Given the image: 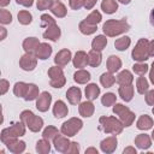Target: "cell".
<instances>
[{
	"label": "cell",
	"instance_id": "cell-1",
	"mask_svg": "<svg viewBox=\"0 0 154 154\" xmlns=\"http://www.w3.org/2000/svg\"><path fill=\"white\" fill-rule=\"evenodd\" d=\"M130 29L129 23L125 19H108L106 20V23H103L102 25V31L106 36L109 37H114L118 35H122L124 32H126Z\"/></svg>",
	"mask_w": 154,
	"mask_h": 154
},
{
	"label": "cell",
	"instance_id": "cell-2",
	"mask_svg": "<svg viewBox=\"0 0 154 154\" xmlns=\"http://www.w3.org/2000/svg\"><path fill=\"white\" fill-rule=\"evenodd\" d=\"M99 123H100V128L103 130V132L112 134V135H119L124 128L122 122L116 117H105V116L100 117Z\"/></svg>",
	"mask_w": 154,
	"mask_h": 154
},
{
	"label": "cell",
	"instance_id": "cell-3",
	"mask_svg": "<svg viewBox=\"0 0 154 154\" xmlns=\"http://www.w3.org/2000/svg\"><path fill=\"white\" fill-rule=\"evenodd\" d=\"M20 122L25 124V126L29 128L32 132H38L43 126V119L38 116H35L31 111L26 109L20 113Z\"/></svg>",
	"mask_w": 154,
	"mask_h": 154
},
{
	"label": "cell",
	"instance_id": "cell-4",
	"mask_svg": "<svg viewBox=\"0 0 154 154\" xmlns=\"http://www.w3.org/2000/svg\"><path fill=\"white\" fill-rule=\"evenodd\" d=\"M131 57L137 63H143L149 58V41L147 38H140L132 49Z\"/></svg>",
	"mask_w": 154,
	"mask_h": 154
},
{
	"label": "cell",
	"instance_id": "cell-5",
	"mask_svg": "<svg viewBox=\"0 0 154 154\" xmlns=\"http://www.w3.org/2000/svg\"><path fill=\"white\" fill-rule=\"evenodd\" d=\"M113 113L116 116H118V119L122 122V124L125 128L130 126L134 123V120H135L134 112H131L129 107H126V106H124L122 103H114V106H113Z\"/></svg>",
	"mask_w": 154,
	"mask_h": 154
},
{
	"label": "cell",
	"instance_id": "cell-6",
	"mask_svg": "<svg viewBox=\"0 0 154 154\" xmlns=\"http://www.w3.org/2000/svg\"><path fill=\"white\" fill-rule=\"evenodd\" d=\"M24 134H25V124L23 122H20V123L13 124L10 128L2 129L1 135H0V138H1V142L4 143L5 141L11 140V138H18V137L23 136Z\"/></svg>",
	"mask_w": 154,
	"mask_h": 154
},
{
	"label": "cell",
	"instance_id": "cell-7",
	"mask_svg": "<svg viewBox=\"0 0 154 154\" xmlns=\"http://www.w3.org/2000/svg\"><path fill=\"white\" fill-rule=\"evenodd\" d=\"M82 126H83V122L79 118L73 117V118H70L69 120H66L65 123H63L60 131L63 135H65L67 137H72L82 129Z\"/></svg>",
	"mask_w": 154,
	"mask_h": 154
},
{
	"label": "cell",
	"instance_id": "cell-8",
	"mask_svg": "<svg viewBox=\"0 0 154 154\" xmlns=\"http://www.w3.org/2000/svg\"><path fill=\"white\" fill-rule=\"evenodd\" d=\"M37 65V57L34 53H25L19 59V66L24 71H32Z\"/></svg>",
	"mask_w": 154,
	"mask_h": 154
},
{
	"label": "cell",
	"instance_id": "cell-9",
	"mask_svg": "<svg viewBox=\"0 0 154 154\" xmlns=\"http://www.w3.org/2000/svg\"><path fill=\"white\" fill-rule=\"evenodd\" d=\"M52 102V95L48 91H42L36 99V108L40 112H47Z\"/></svg>",
	"mask_w": 154,
	"mask_h": 154
},
{
	"label": "cell",
	"instance_id": "cell-10",
	"mask_svg": "<svg viewBox=\"0 0 154 154\" xmlns=\"http://www.w3.org/2000/svg\"><path fill=\"white\" fill-rule=\"evenodd\" d=\"M117 144H118V140H117L116 135H112L101 141L100 149L106 154H111L117 149Z\"/></svg>",
	"mask_w": 154,
	"mask_h": 154
},
{
	"label": "cell",
	"instance_id": "cell-11",
	"mask_svg": "<svg viewBox=\"0 0 154 154\" xmlns=\"http://www.w3.org/2000/svg\"><path fill=\"white\" fill-rule=\"evenodd\" d=\"M4 144L7 147V149L13 154H19L25 150V142L19 141L18 138H11L4 142Z\"/></svg>",
	"mask_w": 154,
	"mask_h": 154
},
{
	"label": "cell",
	"instance_id": "cell-12",
	"mask_svg": "<svg viewBox=\"0 0 154 154\" xmlns=\"http://www.w3.org/2000/svg\"><path fill=\"white\" fill-rule=\"evenodd\" d=\"M53 144H54V147H55V149H57L58 152H60V153H66L67 149H69V147H70V144H71V142L69 141V137H67V136L59 134V135L53 140Z\"/></svg>",
	"mask_w": 154,
	"mask_h": 154
},
{
	"label": "cell",
	"instance_id": "cell-13",
	"mask_svg": "<svg viewBox=\"0 0 154 154\" xmlns=\"http://www.w3.org/2000/svg\"><path fill=\"white\" fill-rule=\"evenodd\" d=\"M71 59H72L71 52H70L67 48H64V49H61V51H59V52L57 53V55H55V58H54V63H55L58 66L64 67V66H66V65L70 63Z\"/></svg>",
	"mask_w": 154,
	"mask_h": 154
},
{
	"label": "cell",
	"instance_id": "cell-14",
	"mask_svg": "<svg viewBox=\"0 0 154 154\" xmlns=\"http://www.w3.org/2000/svg\"><path fill=\"white\" fill-rule=\"evenodd\" d=\"M66 97H67V100L71 105H78L81 102V97H82L81 89L78 87L69 88L67 91H66Z\"/></svg>",
	"mask_w": 154,
	"mask_h": 154
},
{
	"label": "cell",
	"instance_id": "cell-15",
	"mask_svg": "<svg viewBox=\"0 0 154 154\" xmlns=\"http://www.w3.org/2000/svg\"><path fill=\"white\" fill-rule=\"evenodd\" d=\"M51 54H52V47L46 42L40 43L35 52V55L37 57V59H41V60L48 59L51 57Z\"/></svg>",
	"mask_w": 154,
	"mask_h": 154
},
{
	"label": "cell",
	"instance_id": "cell-16",
	"mask_svg": "<svg viewBox=\"0 0 154 154\" xmlns=\"http://www.w3.org/2000/svg\"><path fill=\"white\" fill-rule=\"evenodd\" d=\"M73 66L76 69H83L88 65V54L83 51H78L75 54V58H72Z\"/></svg>",
	"mask_w": 154,
	"mask_h": 154
},
{
	"label": "cell",
	"instance_id": "cell-17",
	"mask_svg": "<svg viewBox=\"0 0 154 154\" xmlns=\"http://www.w3.org/2000/svg\"><path fill=\"white\" fill-rule=\"evenodd\" d=\"M94 111H95V107H94V105H93V102H91L90 100L83 101V102H81L79 106H78V112H79V114H81L82 117H85V118L91 117L93 113H94Z\"/></svg>",
	"mask_w": 154,
	"mask_h": 154
},
{
	"label": "cell",
	"instance_id": "cell-18",
	"mask_svg": "<svg viewBox=\"0 0 154 154\" xmlns=\"http://www.w3.org/2000/svg\"><path fill=\"white\" fill-rule=\"evenodd\" d=\"M135 144L137 148L142 150H147L152 146V138L146 134H140L135 137Z\"/></svg>",
	"mask_w": 154,
	"mask_h": 154
},
{
	"label": "cell",
	"instance_id": "cell-19",
	"mask_svg": "<svg viewBox=\"0 0 154 154\" xmlns=\"http://www.w3.org/2000/svg\"><path fill=\"white\" fill-rule=\"evenodd\" d=\"M60 35H61V31H60V28L57 24H54L52 26H48L46 29V31L43 32V37L45 38L51 40V41H54V42L59 40Z\"/></svg>",
	"mask_w": 154,
	"mask_h": 154
},
{
	"label": "cell",
	"instance_id": "cell-20",
	"mask_svg": "<svg viewBox=\"0 0 154 154\" xmlns=\"http://www.w3.org/2000/svg\"><path fill=\"white\" fill-rule=\"evenodd\" d=\"M118 93H119V96H120L125 102H129V101H131L132 97H134V87H132V84L120 85L119 89H118Z\"/></svg>",
	"mask_w": 154,
	"mask_h": 154
},
{
	"label": "cell",
	"instance_id": "cell-21",
	"mask_svg": "<svg viewBox=\"0 0 154 154\" xmlns=\"http://www.w3.org/2000/svg\"><path fill=\"white\" fill-rule=\"evenodd\" d=\"M67 113H69V109H67V106L65 105V102L61 101V100H58L54 103V106H53V114H54V117L60 119V118H64L65 116H67Z\"/></svg>",
	"mask_w": 154,
	"mask_h": 154
},
{
	"label": "cell",
	"instance_id": "cell-22",
	"mask_svg": "<svg viewBox=\"0 0 154 154\" xmlns=\"http://www.w3.org/2000/svg\"><path fill=\"white\" fill-rule=\"evenodd\" d=\"M38 45H40L38 38H36V37H28V38H25L23 41V49L25 51V53H34L35 54Z\"/></svg>",
	"mask_w": 154,
	"mask_h": 154
},
{
	"label": "cell",
	"instance_id": "cell-23",
	"mask_svg": "<svg viewBox=\"0 0 154 154\" xmlns=\"http://www.w3.org/2000/svg\"><path fill=\"white\" fill-rule=\"evenodd\" d=\"M101 61H102L101 52L91 48V51H89V53H88V65H90L93 67H97L101 64Z\"/></svg>",
	"mask_w": 154,
	"mask_h": 154
},
{
	"label": "cell",
	"instance_id": "cell-24",
	"mask_svg": "<svg viewBox=\"0 0 154 154\" xmlns=\"http://www.w3.org/2000/svg\"><path fill=\"white\" fill-rule=\"evenodd\" d=\"M106 65H107L108 72L114 73V72H117V71L120 70V67H122V60L117 55H111V57H108Z\"/></svg>",
	"mask_w": 154,
	"mask_h": 154
},
{
	"label": "cell",
	"instance_id": "cell-25",
	"mask_svg": "<svg viewBox=\"0 0 154 154\" xmlns=\"http://www.w3.org/2000/svg\"><path fill=\"white\" fill-rule=\"evenodd\" d=\"M152 126H153V119L147 114L141 116L136 122V128L138 130H144L146 131V130L152 129Z\"/></svg>",
	"mask_w": 154,
	"mask_h": 154
},
{
	"label": "cell",
	"instance_id": "cell-26",
	"mask_svg": "<svg viewBox=\"0 0 154 154\" xmlns=\"http://www.w3.org/2000/svg\"><path fill=\"white\" fill-rule=\"evenodd\" d=\"M49 10H51V12H52L54 16H57L58 18H64V17L66 16V12H67L65 5H64L63 2H60L59 0L54 1L53 5H52V7H51Z\"/></svg>",
	"mask_w": 154,
	"mask_h": 154
},
{
	"label": "cell",
	"instance_id": "cell-27",
	"mask_svg": "<svg viewBox=\"0 0 154 154\" xmlns=\"http://www.w3.org/2000/svg\"><path fill=\"white\" fill-rule=\"evenodd\" d=\"M117 83L119 85H125V84H131L134 81V76L129 70H123L118 73L117 76Z\"/></svg>",
	"mask_w": 154,
	"mask_h": 154
},
{
	"label": "cell",
	"instance_id": "cell-28",
	"mask_svg": "<svg viewBox=\"0 0 154 154\" xmlns=\"http://www.w3.org/2000/svg\"><path fill=\"white\" fill-rule=\"evenodd\" d=\"M73 79L78 84H85L90 81V73L84 69H78L73 75Z\"/></svg>",
	"mask_w": 154,
	"mask_h": 154
},
{
	"label": "cell",
	"instance_id": "cell-29",
	"mask_svg": "<svg viewBox=\"0 0 154 154\" xmlns=\"http://www.w3.org/2000/svg\"><path fill=\"white\" fill-rule=\"evenodd\" d=\"M84 93H85L87 100L93 101V100H95V99L100 95V88H99L95 83H90V84H88V85L85 87Z\"/></svg>",
	"mask_w": 154,
	"mask_h": 154
},
{
	"label": "cell",
	"instance_id": "cell-30",
	"mask_svg": "<svg viewBox=\"0 0 154 154\" xmlns=\"http://www.w3.org/2000/svg\"><path fill=\"white\" fill-rule=\"evenodd\" d=\"M101 10L107 13V14H112L118 10V2L117 0H102L101 2Z\"/></svg>",
	"mask_w": 154,
	"mask_h": 154
},
{
	"label": "cell",
	"instance_id": "cell-31",
	"mask_svg": "<svg viewBox=\"0 0 154 154\" xmlns=\"http://www.w3.org/2000/svg\"><path fill=\"white\" fill-rule=\"evenodd\" d=\"M107 45V38L103 35H97L93 41H91V48L96 51H102Z\"/></svg>",
	"mask_w": 154,
	"mask_h": 154
},
{
	"label": "cell",
	"instance_id": "cell-32",
	"mask_svg": "<svg viewBox=\"0 0 154 154\" xmlns=\"http://www.w3.org/2000/svg\"><path fill=\"white\" fill-rule=\"evenodd\" d=\"M100 83H101L102 87L109 88V87H112V85L116 83V77L113 76L112 72H105V73H102L101 77H100Z\"/></svg>",
	"mask_w": 154,
	"mask_h": 154
},
{
	"label": "cell",
	"instance_id": "cell-33",
	"mask_svg": "<svg viewBox=\"0 0 154 154\" xmlns=\"http://www.w3.org/2000/svg\"><path fill=\"white\" fill-rule=\"evenodd\" d=\"M78 29H79V31H81L82 34H84V35H91V34H94V32L97 30V26L94 25V24L87 23L85 20H82V22L79 23V25H78Z\"/></svg>",
	"mask_w": 154,
	"mask_h": 154
},
{
	"label": "cell",
	"instance_id": "cell-34",
	"mask_svg": "<svg viewBox=\"0 0 154 154\" xmlns=\"http://www.w3.org/2000/svg\"><path fill=\"white\" fill-rule=\"evenodd\" d=\"M28 87L29 84L28 83H24V82H17L13 87V94L18 97H24L26 95V91H28Z\"/></svg>",
	"mask_w": 154,
	"mask_h": 154
},
{
	"label": "cell",
	"instance_id": "cell-35",
	"mask_svg": "<svg viewBox=\"0 0 154 154\" xmlns=\"http://www.w3.org/2000/svg\"><path fill=\"white\" fill-rule=\"evenodd\" d=\"M37 97H38V87L36 84L29 83L28 91H26V95L24 96V100L25 101H32V100H35Z\"/></svg>",
	"mask_w": 154,
	"mask_h": 154
},
{
	"label": "cell",
	"instance_id": "cell-36",
	"mask_svg": "<svg viewBox=\"0 0 154 154\" xmlns=\"http://www.w3.org/2000/svg\"><path fill=\"white\" fill-rule=\"evenodd\" d=\"M36 152L40 154H47L51 152V143L48 140L42 138L40 141H37L36 143Z\"/></svg>",
	"mask_w": 154,
	"mask_h": 154
},
{
	"label": "cell",
	"instance_id": "cell-37",
	"mask_svg": "<svg viewBox=\"0 0 154 154\" xmlns=\"http://www.w3.org/2000/svg\"><path fill=\"white\" fill-rule=\"evenodd\" d=\"M130 43H131V40H130L129 36H122L120 38H117V40H116L114 47H116V49H118V51H125L126 48H129Z\"/></svg>",
	"mask_w": 154,
	"mask_h": 154
},
{
	"label": "cell",
	"instance_id": "cell-38",
	"mask_svg": "<svg viewBox=\"0 0 154 154\" xmlns=\"http://www.w3.org/2000/svg\"><path fill=\"white\" fill-rule=\"evenodd\" d=\"M58 135H59L58 129L54 128V126H52V125H48V126L43 130V132H42V137L46 138V140H48V141H53Z\"/></svg>",
	"mask_w": 154,
	"mask_h": 154
},
{
	"label": "cell",
	"instance_id": "cell-39",
	"mask_svg": "<svg viewBox=\"0 0 154 154\" xmlns=\"http://www.w3.org/2000/svg\"><path fill=\"white\" fill-rule=\"evenodd\" d=\"M17 18H18V22H19L20 24H23V25H28V24H30L31 20H32L31 13H30L29 11H26V10L19 11L18 14H17Z\"/></svg>",
	"mask_w": 154,
	"mask_h": 154
},
{
	"label": "cell",
	"instance_id": "cell-40",
	"mask_svg": "<svg viewBox=\"0 0 154 154\" xmlns=\"http://www.w3.org/2000/svg\"><path fill=\"white\" fill-rule=\"evenodd\" d=\"M136 88H137V91L140 94H144L148 91V88H149V84H148V81L146 79V77L143 76H140L136 81Z\"/></svg>",
	"mask_w": 154,
	"mask_h": 154
},
{
	"label": "cell",
	"instance_id": "cell-41",
	"mask_svg": "<svg viewBox=\"0 0 154 154\" xmlns=\"http://www.w3.org/2000/svg\"><path fill=\"white\" fill-rule=\"evenodd\" d=\"M117 101V96L113 94V93H106L102 97H101V103L105 106V107H109V106H113Z\"/></svg>",
	"mask_w": 154,
	"mask_h": 154
},
{
	"label": "cell",
	"instance_id": "cell-42",
	"mask_svg": "<svg viewBox=\"0 0 154 154\" xmlns=\"http://www.w3.org/2000/svg\"><path fill=\"white\" fill-rule=\"evenodd\" d=\"M101 19H102V17H101V13L99 12V11H96V10H94L84 20L87 22V23H90V24H94V25H97L100 22H101Z\"/></svg>",
	"mask_w": 154,
	"mask_h": 154
},
{
	"label": "cell",
	"instance_id": "cell-43",
	"mask_svg": "<svg viewBox=\"0 0 154 154\" xmlns=\"http://www.w3.org/2000/svg\"><path fill=\"white\" fill-rule=\"evenodd\" d=\"M12 22V14L10 13V11L1 8L0 10V23L1 24H10Z\"/></svg>",
	"mask_w": 154,
	"mask_h": 154
},
{
	"label": "cell",
	"instance_id": "cell-44",
	"mask_svg": "<svg viewBox=\"0 0 154 154\" xmlns=\"http://www.w3.org/2000/svg\"><path fill=\"white\" fill-rule=\"evenodd\" d=\"M148 65L147 64H144V63H137V64H135L134 66H132V70H134V72L136 73V75H138V76H143L147 71H148Z\"/></svg>",
	"mask_w": 154,
	"mask_h": 154
},
{
	"label": "cell",
	"instance_id": "cell-45",
	"mask_svg": "<svg viewBox=\"0 0 154 154\" xmlns=\"http://www.w3.org/2000/svg\"><path fill=\"white\" fill-rule=\"evenodd\" d=\"M65 83H66V78H65L64 75L60 76V77H57V78L49 79V84H51V87H53V88H61V87L65 85Z\"/></svg>",
	"mask_w": 154,
	"mask_h": 154
},
{
	"label": "cell",
	"instance_id": "cell-46",
	"mask_svg": "<svg viewBox=\"0 0 154 154\" xmlns=\"http://www.w3.org/2000/svg\"><path fill=\"white\" fill-rule=\"evenodd\" d=\"M55 24V19H53V17H51L49 14H42L41 16V26L42 28H48Z\"/></svg>",
	"mask_w": 154,
	"mask_h": 154
},
{
	"label": "cell",
	"instance_id": "cell-47",
	"mask_svg": "<svg viewBox=\"0 0 154 154\" xmlns=\"http://www.w3.org/2000/svg\"><path fill=\"white\" fill-rule=\"evenodd\" d=\"M64 75V72H63V67H60V66H52L49 70H48V76H49V79H52V78H57V77H60V76H63Z\"/></svg>",
	"mask_w": 154,
	"mask_h": 154
},
{
	"label": "cell",
	"instance_id": "cell-48",
	"mask_svg": "<svg viewBox=\"0 0 154 154\" xmlns=\"http://www.w3.org/2000/svg\"><path fill=\"white\" fill-rule=\"evenodd\" d=\"M53 0H37L36 2V6H37V10L40 11H45V10H48L52 7L53 5Z\"/></svg>",
	"mask_w": 154,
	"mask_h": 154
},
{
	"label": "cell",
	"instance_id": "cell-49",
	"mask_svg": "<svg viewBox=\"0 0 154 154\" xmlns=\"http://www.w3.org/2000/svg\"><path fill=\"white\" fill-rule=\"evenodd\" d=\"M84 2L85 0H69V5L72 10H79L84 6Z\"/></svg>",
	"mask_w": 154,
	"mask_h": 154
},
{
	"label": "cell",
	"instance_id": "cell-50",
	"mask_svg": "<svg viewBox=\"0 0 154 154\" xmlns=\"http://www.w3.org/2000/svg\"><path fill=\"white\" fill-rule=\"evenodd\" d=\"M67 153L69 154H77V153H79V144L77 142H71V144H70L66 154Z\"/></svg>",
	"mask_w": 154,
	"mask_h": 154
},
{
	"label": "cell",
	"instance_id": "cell-51",
	"mask_svg": "<svg viewBox=\"0 0 154 154\" xmlns=\"http://www.w3.org/2000/svg\"><path fill=\"white\" fill-rule=\"evenodd\" d=\"M146 102L149 106H154V89L153 90H148L146 93Z\"/></svg>",
	"mask_w": 154,
	"mask_h": 154
},
{
	"label": "cell",
	"instance_id": "cell-52",
	"mask_svg": "<svg viewBox=\"0 0 154 154\" xmlns=\"http://www.w3.org/2000/svg\"><path fill=\"white\" fill-rule=\"evenodd\" d=\"M8 87H10L8 81H6V79L2 78V79L0 81V94H1V95L6 94V91L8 90Z\"/></svg>",
	"mask_w": 154,
	"mask_h": 154
},
{
	"label": "cell",
	"instance_id": "cell-53",
	"mask_svg": "<svg viewBox=\"0 0 154 154\" xmlns=\"http://www.w3.org/2000/svg\"><path fill=\"white\" fill-rule=\"evenodd\" d=\"M16 1H17V4H19L22 6H25V7H30L34 4V0H16Z\"/></svg>",
	"mask_w": 154,
	"mask_h": 154
},
{
	"label": "cell",
	"instance_id": "cell-54",
	"mask_svg": "<svg viewBox=\"0 0 154 154\" xmlns=\"http://www.w3.org/2000/svg\"><path fill=\"white\" fill-rule=\"evenodd\" d=\"M96 1H97V0H85V2H84V7H85L87 10H91V8L95 6Z\"/></svg>",
	"mask_w": 154,
	"mask_h": 154
},
{
	"label": "cell",
	"instance_id": "cell-55",
	"mask_svg": "<svg viewBox=\"0 0 154 154\" xmlns=\"http://www.w3.org/2000/svg\"><path fill=\"white\" fill-rule=\"evenodd\" d=\"M137 154V150L135 149V147H126V148H124V150H123V154Z\"/></svg>",
	"mask_w": 154,
	"mask_h": 154
},
{
	"label": "cell",
	"instance_id": "cell-56",
	"mask_svg": "<svg viewBox=\"0 0 154 154\" xmlns=\"http://www.w3.org/2000/svg\"><path fill=\"white\" fill-rule=\"evenodd\" d=\"M149 79H150V82L154 84V61H153L152 67H150V71H149Z\"/></svg>",
	"mask_w": 154,
	"mask_h": 154
},
{
	"label": "cell",
	"instance_id": "cell-57",
	"mask_svg": "<svg viewBox=\"0 0 154 154\" xmlns=\"http://www.w3.org/2000/svg\"><path fill=\"white\" fill-rule=\"evenodd\" d=\"M149 57H154V40L149 42Z\"/></svg>",
	"mask_w": 154,
	"mask_h": 154
},
{
	"label": "cell",
	"instance_id": "cell-58",
	"mask_svg": "<svg viewBox=\"0 0 154 154\" xmlns=\"http://www.w3.org/2000/svg\"><path fill=\"white\" fill-rule=\"evenodd\" d=\"M0 32H1V35H0V40H4V38L6 37V29H5L4 26H1V28H0Z\"/></svg>",
	"mask_w": 154,
	"mask_h": 154
},
{
	"label": "cell",
	"instance_id": "cell-59",
	"mask_svg": "<svg viewBox=\"0 0 154 154\" xmlns=\"http://www.w3.org/2000/svg\"><path fill=\"white\" fill-rule=\"evenodd\" d=\"M89 153H94V154H97V149H96V148H93V147H90V148L85 149V154H89Z\"/></svg>",
	"mask_w": 154,
	"mask_h": 154
},
{
	"label": "cell",
	"instance_id": "cell-60",
	"mask_svg": "<svg viewBox=\"0 0 154 154\" xmlns=\"http://www.w3.org/2000/svg\"><path fill=\"white\" fill-rule=\"evenodd\" d=\"M8 4H10V0H0V6L1 7H5Z\"/></svg>",
	"mask_w": 154,
	"mask_h": 154
},
{
	"label": "cell",
	"instance_id": "cell-61",
	"mask_svg": "<svg viewBox=\"0 0 154 154\" xmlns=\"http://www.w3.org/2000/svg\"><path fill=\"white\" fill-rule=\"evenodd\" d=\"M150 24L154 25V8H153L152 12H150Z\"/></svg>",
	"mask_w": 154,
	"mask_h": 154
},
{
	"label": "cell",
	"instance_id": "cell-62",
	"mask_svg": "<svg viewBox=\"0 0 154 154\" xmlns=\"http://www.w3.org/2000/svg\"><path fill=\"white\" fill-rule=\"evenodd\" d=\"M118 1H119V2H122V4H124V5H128L131 0H118Z\"/></svg>",
	"mask_w": 154,
	"mask_h": 154
},
{
	"label": "cell",
	"instance_id": "cell-63",
	"mask_svg": "<svg viewBox=\"0 0 154 154\" xmlns=\"http://www.w3.org/2000/svg\"><path fill=\"white\" fill-rule=\"evenodd\" d=\"M152 140L154 141V130H153V132H152Z\"/></svg>",
	"mask_w": 154,
	"mask_h": 154
},
{
	"label": "cell",
	"instance_id": "cell-64",
	"mask_svg": "<svg viewBox=\"0 0 154 154\" xmlns=\"http://www.w3.org/2000/svg\"><path fill=\"white\" fill-rule=\"evenodd\" d=\"M152 112H153V114H154V106H153V108H152Z\"/></svg>",
	"mask_w": 154,
	"mask_h": 154
}]
</instances>
